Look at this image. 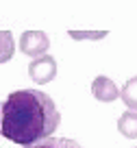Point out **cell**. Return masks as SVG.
<instances>
[{
  "label": "cell",
  "instance_id": "8992f818",
  "mask_svg": "<svg viewBox=\"0 0 137 148\" xmlns=\"http://www.w3.org/2000/svg\"><path fill=\"white\" fill-rule=\"evenodd\" d=\"M24 148H83L76 139L70 137H48L44 142H37L33 146H24Z\"/></svg>",
  "mask_w": 137,
  "mask_h": 148
},
{
  "label": "cell",
  "instance_id": "6da1fadb",
  "mask_svg": "<svg viewBox=\"0 0 137 148\" xmlns=\"http://www.w3.org/2000/svg\"><path fill=\"white\" fill-rule=\"evenodd\" d=\"M59 124L55 100L39 89L11 92L0 105V135L22 148L52 137Z\"/></svg>",
  "mask_w": 137,
  "mask_h": 148
},
{
  "label": "cell",
  "instance_id": "9c48e42d",
  "mask_svg": "<svg viewBox=\"0 0 137 148\" xmlns=\"http://www.w3.org/2000/svg\"><path fill=\"white\" fill-rule=\"evenodd\" d=\"M107 33L98 31V33H81V31H70V37L72 39H102Z\"/></svg>",
  "mask_w": 137,
  "mask_h": 148
},
{
  "label": "cell",
  "instance_id": "ba28073f",
  "mask_svg": "<svg viewBox=\"0 0 137 148\" xmlns=\"http://www.w3.org/2000/svg\"><path fill=\"white\" fill-rule=\"evenodd\" d=\"M13 50H15V44H13L11 31H0V63H7L13 57Z\"/></svg>",
  "mask_w": 137,
  "mask_h": 148
},
{
  "label": "cell",
  "instance_id": "3957f363",
  "mask_svg": "<svg viewBox=\"0 0 137 148\" xmlns=\"http://www.w3.org/2000/svg\"><path fill=\"white\" fill-rule=\"evenodd\" d=\"M28 74H31V79L35 81V83H39V85L50 83V81L57 76V61H55V57L44 55V57L33 59L31 65H28Z\"/></svg>",
  "mask_w": 137,
  "mask_h": 148
},
{
  "label": "cell",
  "instance_id": "277c9868",
  "mask_svg": "<svg viewBox=\"0 0 137 148\" xmlns=\"http://www.w3.org/2000/svg\"><path fill=\"white\" fill-rule=\"evenodd\" d=\"M91 94L100 102H113L115 98L120 96V89L115 87V83L111 79H107V76H96L94 83H91Z\"/></svg>",
  "mask_w": 137,
  "mask_h": 148
},
{
  "label": "cell",
  "instance_id": "30bf717a",
  "mask_svg": "<svg viewBox=\"0 0 137 148\" xmlns=\"http://www.w3.org/2000/svg\"><path fill=\"white\" fill-rule=\"evenodd\" d=\"M135 148H137V146H135Z\"/></svg>",
  "mask_w": 137,
  "mask_h": 148
},
{
  "label": "cell",
  "instance_id": "5b68a950",
  "mask_svg": "<svg viewBox=\"0 0 137 148\" xmlns=\"http://www.w3.org/2000/svg\"><path fill=\"white\" fill-rule=\"evenodd\" d=\"M118 131L128 139L137 137V111H124L118 120Z\"/></svg>",
  "mask_w": 137,
  "mask_h": 148
},
{
  "label": "cell",
  "instance_id": "52a82bcc",
  "mask_svg": "<svg viewBox=\"0 0 137 148\" xmlns=\"http://www.w3.org/2000/svg\"><path fill=\"white\" fill-rule=\"evenodd\" d=\"M120 96H122L124 105H126L128 109L137 111V76H133V79H128L126 83H124Z\"/></svg>",
  "mask_w": 137,
  "mask_h": 148
},
{
  "label": "cell",
  "instance_id": "7a4b0ae2",
  "mask_svg": "<svg viewBox=\"0 0 137 148\" xmlns=\"http://www.w3.org/2000/svg\"><path fill=\"white\" fill-rule=\"evenodd\" d=\"M50 48V39L44 31H26L20 37V50L28 57H44L46 50Z\"/></svg>",
  "mask_w": 137,
  "mask_h": 148
}]
</instances>
